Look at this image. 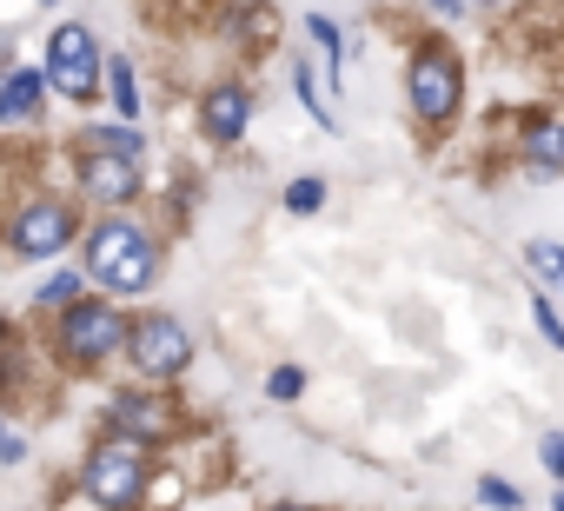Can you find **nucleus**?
<instances>
[{
  "label": "nucleus",
  "mask_w": 564,
  "mask_h": 511,
  "mask_svg": "<svg viewBox=\"0 0 564 511\" xmlns=\"http://www.w3.org/2000/svg\"><path fill=\"white\" fill-rule=\"evenodd\" d=\"M87 273L107 293H147L153 273H160V246L133 219H100L94 239H87Z\"/></svg>",
  "instance_id": "obj_1"
},
{
  "label": "nucleus",
  "mask_w": 564,
  "mask_h": 511,
  "mask_svg": "<svg viewBox=\"0 0 564 511\" xmlns=\"http://www.w3.org/2000/svg\"><path fill=\"white\" fill-rule=\"evenodd\" d=\"M80 186H87L94 199L120 206V199H133V193H140V160H120V153L94 146V153L80 160Z\"/></svg>",
  "instance_id": "obj_9"
},
{
  "label": "nucleus",
  "mask_w": 564,
  "mask_h": 511,
  "mask_svg": "<svg viewBox=\"0 0 564 511\" xmlns=\"http://www.w3.org/2000/svg\"><path fill=\"white\" fill-rule=\"evenodd\" d=\"M405 94H412V113H419V120H452L458 100H465V67H458V54L438 47V41L419 47L412 67H405Z\"/></svg>",
  "instance_id": "obj_3"
},
{
  "label": "nucleus",
  "mask_w": 564,
  "mask_h": 511,
  "mask_svg": "<svg viewBox=\"0 0 564 511\" xmlns=\"http://www.w3.org/2000/svg\"><path fill=\"white\" fill-rule=\"evenodd\" d=\"M41 80L61 94V100H94L100 94V41L80 28V21H67V28H54L47 34V67H41Z\"/></svg>",
  "instance_id": "obj_2"
},
{
  "label": "nucleus",
  "mask_w": 564,
  "mask_h": 511,
  "mask_svg": "<svg viewBox=\"0 0 564 511\" xmlns=\"http://www.w3.org/2000/svg\"><path fill=\"white\" fill-rule=\"evenodd\" d=\"M107 418H113V438H133V445L173 432V405L153 399V392H113L107 399Z\"/></svg>",
  "instance_id": "obj_8"
},
{
  "label": "nucleus",
  "mask_w": 564,
  "mask_h": 511,
  "mask_svg": "<svg viewBox=\"0 0 564 511\" xmlns=\"http://www.w3.org/2000/svg\"><path fill=\"white\" fill-rule=\"evenodd\" d=\"M127 359L140 366V379H173L193 366V339L173 313H140L127 326Z\"/></svg>",
  "instance_id": "obj_6"
},
{
  "label": "nucleus",
  "mask_w": 564,
  "mask_h": 511,
  "mask_svg": "<svg viewBox=\"0 0 564 511\" xmlns=\"http://www.w3.org/2000/svg\"><path fill=\"white\" fill-rule=\"evenodd\" d=\"M8 80H14V54L0 47V94H8Z\"/></svg>",
  "instance_id": "obj_23"
},
{
  "label": "nucleus",
  "mask_w": 564,
  "mask_h": 511,
  "mask_svg": "<svg viewBox=\"0 0 564 511\" xmlns=\"http://www.w3.org/2000/svg\"><path fill=\"white\" fill-rule=\"evenodd\" d=\"M319 206H326V180H319V173H300V180L286 186V213L306 219V213H319Z\"/></svg>",
  "instance_id": "obj_13"
},
{
  "label": "nucleus",
  "mask_w": 564,
  "mask_h": 511,
  "mask_svg": "<svg viewBox=\"0 0 564 511\" xmlns=\"http://www.w3.org/2000/svg\"><path fill=\"white\" fill-rule=\"evenodd\" d=\"M531 313H538V333H544V339H551V346L564 352V319L551 313V300H531Z\"/></svg>",
  "instance_id": "obj_19"
},
{
  "label": "nucleus",
  "mask_w": 564,
  "mask_h": 511,
  "mask_svg": "<svg viewBox=\"0 0 564 511\" xmlns=\"http://www.w3.org/2000/svg\"><path fill=\"white\" fill-rule=\"evenodd\" d=\"M265 392H272L279 405H286V399H300V392H306V372H300V366H279V372L265 379Z\"/></svg>",
  "instance_id": "obj_17"
},
{
  "label": "nucleus",
  "mask_w": 564,
  "mask_h": 511,
  "mask_svg": "<svg viewBox=\"0 0 564 511\" xmlns=\"http://www.w3.org/2000/svg\"><path fill=\"white\" fill-rule=\"evenodd\" d=\"M107 80H113V107H120V120H133V113H140V87H133V67H127V61H107Z\"/></svg>",
  "instance_id": "obj_14"
},
{
  "label": "nucleus",
  "mask_w": 564,
  "mask_h": 511,
  "mask_svg": "<svg viewBox=\"0 0 564 511\" xmlns=\"http://www.w3.org/2000/svg\"><path fill=\"white\" fill-rule=\"evenodd\" d=\"M199 120H206V133H213L219 146H232V140L246 133V120H252V94H246V87H213L206 107H199Z\"/></svg>",
  "instance_id": "obj_10"
},
{
  "label": "nucleus",
  "mask_w": 564,
  "mask_h": 511,
  "mask_svg": "<svg viewBox=\"0 0 564 511\" xmlns=\"http://www.w3.org/2000/svg\"><path fill=\"white\" fill-rule=\"evenodd\" d=\"M279 511H306V504H279Z\"/></svg>",
  "instance_id": "obj_25"
},
{
  "label": "nucleus",
  "mask_w": 564,
  "mask_h": 511,
  "mask_svg": "<svg viewBox=\"0 0 564 511\" xmlns=\"http://www.w3.org/2000/svg\"><path fill=\"white\" fill-rule=\"evenodd\" d=\"M127 346V319L107 306V300H74L67 319H61V352L74 366H107L113 352Z\"/></svg>",
  "instance_id": "obj_5"
},
{
  "label": "nucleus",
  "mask_w": 564,
  "mask_h": 511,
  "mask_svg": "<svg viewBox=\"0 0 564 511\" xmlns=\"http://www.w3.org/2000/svg\"><path fill=\"white\" fill-rule=\"evenodd\" d=\"M67 239H74V206H61V199H34L14 219V252L21 260H54Z\"/></svg>",
  "instance_id": "obj_7"
},
{
  "label": "nucleus",
  "mask_w": 564,
  "mask_h": 511,
  "mask_svg": "<svg viewBox=\"0 0 564 511\" xmlns=\"http://www.w3.org/2000/svg\"><path fill=\"white\" fill-rule=\"evenodd\" d=\"M551 511H564V491H557V498H551Z\"/></svg>",
  "instance_id": "obj_24"
},
{
  "label": "nucleus",
  "mask_w": 564,
  "mask_h": 511,
  "mask_svg": "<svg viewBox=\"0 0 564 511\" xmlns=\"http://www.w3.org/2000/svg\"><path fill=\"white\" fill-rule=\"evenodd\" d=\"M524 260H531V273H544V280H557V286H564V246L531 239V246H524Z\"/></svg>",
  "instance_id": "obj_15"
},
{
  "label": "nucleus",
  "mask_w": 564,
  "mask_h": 511,
  "mask_svg": "<svg viewBox=\"0 0 564 511\" xmlns=\"http://www.w3.org/2000/svg\"><path fill=\"white\" fill-rule=\"evenodd\" d=\"M74 293H80V280H74V273H54L34 300H41V306H74Z\"/></svg>",
  "instance_id": "obj_18"
},
{
  "label": "nucleus",
  "mask_w": 564,
  "mask_h": 511,
  "mask_svg": "<svg viewBox=\"0 0 564 511\" xmlns=\"http://www.w3.org/2000/svg\"><path fill=\"white\" fill-rule=\"evenodd\" d=\"M306 34L319 41V54H326V67H339V61H346V47H339V28H333V14H306Z\"/></svg>",
  "instance_id": "obj_16"
},
{
  "label": "nucleus",
  "mask_w": 564,
  "mask_h": 511,
  "mask_svg": "<svg viewBox=\"0 0 564 511\" xmlns=\"http://www.w3.org/2000/svg\"><path fill=\"white\" fill-rule=\"evenodd\" d=\"M87 491H94V504H107V511H133L140 491H147V445L107 438V445L87 458Z\"/></svg>",
  "instance_id": "obj_4"
},
{
  "label": "nucleus",
  "mask_w": 564,
  "mask_h": 511,
  "mask_svg": "<svg viewBox=\"0 0 564 511\" xmlns=\"http://www.w3.org/2000/svg\"><path fill=\"white\" fill-rule=\"evenodd\" d=\"M0 458H8V465H21V458H28V445H21L14 432H0Z\"/></svg>",
  "instance_id": "obj_22"
},
{
  "label": "nucleus",
  "mask_w": 564,
  "mask_h": 511,
  "mask_svg": "<svg viewBox=\"0 0 564 511\" xmlns=\"http://www.w3.org/2000/svg\"><path fill=\"white\" fill-rule=\"evenodd\" d=\"M538 458H544V471H551V478H564V432H544Z\"/></svg>",
  "instance_id": "obj_21"
},
{
  "label": "nucleus",
  "mask_w": 564,
  "mask_h": 511,
  "mask_svg": "<svg viewBox=\"0 0 564 511\" xmlns=\"http://www.w3.org/2000/svg\"><path fill=\"white\" fill-rule=\"evenodd\" d=\"M478 498H485V504H498V511H518V491H511L505 478H485V485H478Z\"/></svg>",
  "instance_id": "obj_20"
},
{
  "label": "nucleus",
  "mask_w": 564,
  "mask_h": 511,
  "mask_svg": "<svg viewBox=\"0 0 564 511\" xmlns=\"http://www.w3.org/2000/svg\"><path fill=\"white\" fill-rule=\"evenodd\" d=\"M524 160H531L538 173H564V127H557V120H538V127L524 133Z\"/></svg>",
  "instance_id": "obj_12"
},
{
  "label": "nucleus",
  "mask_w": 564,
  "mask_h": 511,
  "mask_svg": "<svg viewBox=\"0 0 564 511\" xmlns=\"http://www.w3.org/2000/svg\"><path fill=\"white\" fill-rule=\"evenodd\" d=\"M41 94H47V80H41V74H21V67H14L8 94H0V120H8V127L34 120V113H41Z\"/></svg>",
  "instance_id": "obj_11"
}]
</instances>
